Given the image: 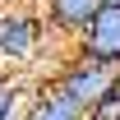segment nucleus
Returning <instances> with one entry per match:
<instances>
[{
	"mask_svg": "<svg viewBox=\"0 0 120 120\" xmlns=\"http://www.w3.org/2000/svg\"><path fill=\"white\" fill-rule=\"evenodd\" d=\"M56 42L51 28H46L37 0H23V5H9L0 9V74L23 79L28 69H37L42 51Z\"/></svg>",
	"mask_w": 120,
	"mask_h": 120,
	"instance_id": "1",
	"label": "nucleus"
},
{
	"mask_svg": "<svg viewBox=\"0 0 120 120\" xmlns=\"http://www.w3.org/2000/svg\"><path fill=\"white\" fill-rule=\"evenodd\" d=\"M120 83V74L116 69H106V65H92V60H83V56H65V65H60L56 74L46 79V88H56L60 97H69L74 106H83V111H92V106L102 102L106 92Z\"/></svg>",
	"mask_w": 120,
	"mask_h": 120,
	"instance_id": "2",
	"label": "nucleus"
},
{
	"mask_svg": "<svg viewBox=\"0 0 120 120\" xmlns=\"http://www.w3.org/2000/svg\"><path fill=\"white\" fill-rule=\"evenodd\" d=\"M74 56L92 60V65H106V69L120 74V5H102V14L74 42Z\"/></svg>",
	"mask_w": 120,
	"mask_h": 120,
	"instance_id": "3",
	"label": "nucleus"
},
{
	"mask_svg": "<svg viewBox=\"0 0 120 120\" xmlns=\"http://www.w3.org/2000/svg\"><path fill=\"white\" fill-rule=\"evenodd\" d=\"M37 9H42L51 37L74 51V42L88 32V23L102 14V0H37Z\"/></svg>",
	"mask_w": 120,
	"mask_h": 120,
	"instance_id": "4",
	"label": "nucleus"
},
{
	"mask_svg": "<svg viewBox=\"0 0 120 120\" xmlns=\"http://www.w3.org/2000/svg\"><path fill=\"white\" fill-rule=\"evenodd\" d=\"M23 120H88V111H83V106H74L69 97H60L56 88H46V83H37V88L28 92V106H23Z\"/></svg>",
	"mask_w": 120,
	"mask_h": 120,
	"instance_id": "5",
	"label": "nucleus"
},
{
	"mask_svg": "<svg viewBox=\"0 0 120 120\" xmlns=\"http://www.w3.org/2000/svg\"><path fill=\"white\" fill-rule=\"evenodd\" d=\"M28 106V79H14V74H0V120H9L14 111Z\"/></svg>",
	"mask_w": 120,
	"mask_h": 120,
	"instance_id": "6",
	"label": "nucleus"
},
{
	"mask_svg": "<svg viewBox=\"0 0 120 120\" xmlns=\"http://www.w3.org/2000/svg\"><path fill=\"white\" fill-rule=\"evenodd\" d=\"M88 120H120V83H116V88H111L102 102L88 111Z\"/></svg>",
	"mask_w": 120,
	"mask_h": 120,
	"instance_id": "7",
	"label": "nucleus"
},
{
	"mask_svg": "<svg viewBox=\"0 0 120 120\" xmlns=\"http://www.w3.org/2000/svg\"><path fill=\"white\" fill-rule=\"evenodd\" d=\"M9 5H23V0H0V9H9Z\"/></svg>",
	"mask_w": 120,
	"mask_h": 120,
	"instance_id": "8",
	"label": "nucleus"
},
{
	"mask_svg": "<svg viewBox=\"0 0 120 120\" xmlns=\"http://www.w3.org/2000/svg\"><path fill=\"white\" fill-rule=\"evenodd\" d=\"M102 5H120V0H102Z\"/></svg>",
	"mask_w": 120,
	"mask_h": 120,
	"instance_id": "9",
	"label": "nucleus"
}]
</instances>
